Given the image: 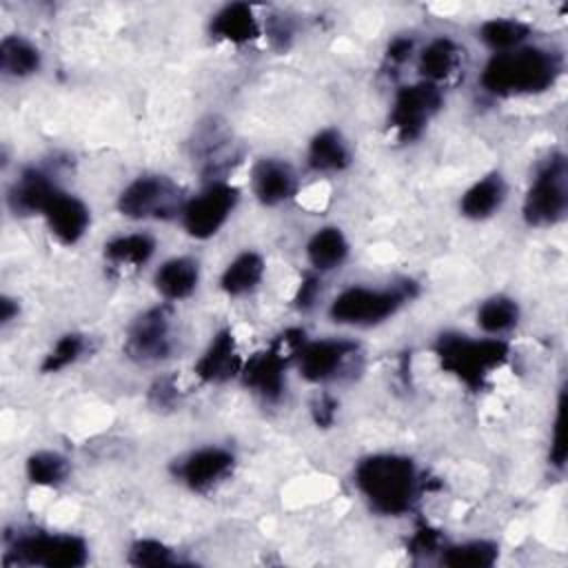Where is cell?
Returning a JSON list of instances; mask_svg holds the SVG:
<instances>
[{
	"label": "cell",
	"mask_w": 568,
	"mask_h": 568,
	"mask_svg": "<svg viewBox=\"0 0 568 568\" xmlns=\"http://www.w3.org/2000/svg\"><path fill=\"white\" fill-rule=\"evenodd\" d=\"M200 280V266L193 257H171L166 260L153 277L158 293L164 300H184L189 297Z\"/></svg>",
	"instance_id": "cell-19"
},
{
	"label": "cell",
	"mask_w": 568,
	"mask_h": 568,
	"mask_svg": "<svg viewBox=\"0 0 568 568\" xmlns=\"http://www.w3.org/2000/svg\"><path fill=\"white\" fill-rule=\"evenodd\" d=\"M89 548L84 539L75 535H53V532H20L9 541L4 564H27L47 568H78L84 566Z\"/></svg>",
	"instance_id": "cell-5"
},
{
	"label": "cell",
	"mask_w": 568,
	"mask_h": 568,
	"mask_svg": "<svg viewBox=\"0 0 568 568\" xmlns=\"http://www.w3.org/2000/svg\"><path fill=\"white\" fill-rule=\"evenodd\" d=\"M506 197V182L499 173H488L477 180L459 200V211L470 220L490 217Z\"/></svg>",
	"instance_id": "cell-21"
},
{
	"label": "cell",
	"mask_w": 568,
	"mask_h": 568,
	"mask_svg": "<svg viewBox=\"0 0 568 568\" xmlns=\"http://www.w3.org/2000/svg\"><path fill=\"white\" fill-rule=\"evenodd\" d=\"M355 484L373 510L402 515L415 499V464L402 455H371L357 464Z\"/></svg>",
	"instance_id": "cell-2"
},
{
	"label": "cell",
	"mask_w": 568,
	"mask_h": 568,
	"mask_svg": "<svg viewBox=\"0 0 568 568\" xmlns=\"http://www.w3.org/2000/svg\"><path fill=\"white\" fill-rule=\"evenodd\" d=\"M550 466L561 470L566 466V437H564V395L557 404V417L552 426V442H550Z\"/></svg>",
	"instance_id": "cell-34"
},
{
	"label": "cell",
	"mask_w": 568,
	"mask_h": 568,
	"mask_svg": "<svg viewBox=\"0 0 568 568\" xmlns=\"http://www.w3.org/2000/svg\"><path fill=\"white\" fill-rule=\"evenodd\" d=\"M337 415V399H333L331 395H320L313 402V419L317 426H331L335 422Z\"/></svg>",
	"instance_id": "cell-37"
},
{
	"label": "cell",
	"mask_w": 568,
	"mask_h": 568,
	"mask_svg": "<svg viewBox=\"0 0 568 568\" xmlns=\"http://www.w3.org/2000/svg\"><path fill=\"white\" fill-rule=\"evenodd\" d=\"M306 257L315 271H333L348 257V242L337 226H324L306 244Z\"/></svg>",
	"instance_id": "cell-22"
},
{
	"label": "cell",
	"mask_w": 568,
	"mask_h": 568,
	"mask_svg": "<svg viewBox=\"0 0 568 568\" xmlns=\"http://www.w3.org/2000/svg\"><path fill=\"white\" fill-rule=\"evenodd\" d=\"M435 355L446 373L470 390H479L490 371L508 359V344L497 337L473 339L462 333H444L435 342Z\"/></svg>",
	"instance_id": "cell-3"
},
{
	"label": "cell",
	"mask_w": 568,
	"mask_h": 568,
	"mask_svg": "<svg viewBox=\"0 0 568 568\" xmlns=\"http://www.w3.org/2000/svg\"><path fill=\"white\" fill-rule=\"evenodd\" d=\"M58 191L60 189L55 186V182L51 180V175L47 171L36 169V166L24 169L20 173V178L9 189V195H7L9 209L16 215L42 213Z\"/></svg>",
	"instance_id": "cell-17"
},
{
	"label": "cell",
	"mask_w": 568,
	"mask_h": 568,
	"mask_svg": "<svg viewBox=\"0 0 568 568\" xmlns=\"http://www.w3.org/2000/svg\"><path fill=\"white\" fill-rule=\"evenodd\" d=\"M149 402L155 408H173L180 402V388L175 377H160L153 382V386L149 388Z\"/></svg>",
	"instance_id": "cell-33"
},
{
	"label": "cell",
	"mask_w": 568,
	"mask_h": 568,
	"mask_svg": "<svg viewBox=\"0 0 568 568\" xmlns=\"http://www.w3.org/2000/svg\"><path fill=\"white\" fill-rule=\"evenodd\" d=\"M242 364L244 359L237 355L235 337L229 328H224L211 339L209 348L202 353V357L193 366V373L206 384H222L240 375Z\"/></svg>",
	"instance_id": "cell-15"
},
{
	"label": "cell",
	"mask_w": 568,
	"mask_h": 568,
	"mask_svg": "<svg viewBox=\"0 0 568 568\" xmlns=\"http://www.w3.org/2000/svg\"><path fill=\"white\" fill-rule=\"evenodd\" d=\"M184 204L182 189L166 175H140L118 197V211L131 220H171Z\"/></svg>",
	"instance_id": "cell-7"
},
{
	"label": "cell",
	"mask_w": 568,
	"mask_h": 568,
	"mask_svg": "<svg viewBox=\"0 0 568 568\" xmlns=\"http://www.w3.org/2000/svg\"><path fill=\"white\" fill-rule=\"evenodd\" d=\"M291 24L284 20V18H273L268 22V36L273 38V42L280 47V49H286L288 47V40H291Z\"/></svg>",
	"instance_id": "cell-39"
},
{
	"label": "cell",
	"mask_w": 568,
	"mask_h": 568,
	"mask_svg": "<svg viewBox=\"0 0 568 568\" xmlns=\"http://www.w3.org/2000/svg\"><path fill=\"white\" fill-rule=\"evenodd\" d=\"M0 69L11 78H27L40 69V51L20 36H7L0 42Z\"/></svg>",
	"instance_id": "cell-26"
},
{
	"label": "cell",
	"mask_w": 568,
	"mask_h": 568,
	"mask_svg": "<svg viewBox=\"0 0 568 568\" xmlns=\"http://www.w3.org/2000/svg\"><path fill=\"white\" fill-rule=\"evenodd\" d=\"M288 362L291 359H286L282 353H277L273 346H268L266 351L251 355L242 364V371H240L242 384L246 388L255 390L264 402H277L286 386L284 371H286Z\"/></svg>",
	"instance_id": "cell-13"
},
{
	"label": "cell",
	"mask_w": 568,
	"mask_h": 568,
	"mask_svg": "<svg viewBox=\"0 0 568 568\" xmlns=\"http://www.w3.org/2000/svg\"><path fill=\"white\" fill-rule=\"evenodd\" d=\"M235 466L233 453L217 446H206L189 453L175 466V477L195 493H206L224 481Z\"/></svg>",
	"instance_id": "cell-12"
},
{
	"label": "cell",
	"mask_w": 568,
	"mask_h": 568,
	"mask_svg": "<svg viewBox=\"0 0 568 568\" xmlns=\"http://www.w3.org/2000/svg\"><path fill=\"white\" fill-rule=\"evenodd\" d=\"M528 36H530V27L515 18H493V20H486L479 29L481 42L497 53L517 49Z\"/></svg>",
	"instance_id": "cell-27"
},
{
	"label": "cell",
	"mask_w": 568,
	"mask_h": 568,
	"mask_svg": "<svg viewBox=\"0 0 568 568\" xmlns=\"http://www.w3.org/2000/svg\"><path fill=\"white\" fill-rule=\"evenodd\" d=\"M69 475V462L53 450H38L27 459V477L36 486H58Z\"/></svg>",
	"instance_id": "cell-30"
},
{
	"label": "cell",
	"mask_w": 568,
	"mask_h": 568,
	"mask_svg": "<svg viewBox=\"0 0 568 568\" xmlns=\"http://www.w3.org/2000/svg\"><path fill=\"white\" fill-rule=\"evenodd\" d=\"M240 191L229 182H211L202 193L186 200L182 209V226L195 240L215 235L233 213Z\"/></svg>",
	"instance_id": "cell-9"
},
{
	"label": "cell",
	"mask_w": 568,
	"mask_h": 568,
	"mask_svg": "<svg viewBox=\"0 0 568 568\" xmlns=\"http://www.w3.org/2000/svg\"><path fill=\"white\" fill-rule=\"evenodd\" d=\"M495 561H497V546L484 539L457 544L442 552V564L450 568H488Z\"/></svg>",
	"instance_id": "cell-29"
},
{
	"label": "cell",
	"mask_w": 568,
	"mask_h": 568,
	"mask_svg": "<svg viewBox=\"0 0 568 568\" xmlns=\"http://www.w3.org/2000/svg\"><path fill=\"white\" fill-rule=\"evenodd\" d=\"M559 71L557 53L539 47H517L488 60L481 71V87L495 95L539 93L557 80Z\"/></svg>",
	"instance_id": "cell-1"
},
{
	"label": "cell",
	"mask_w": 568,
	"mask_h": 568,
	"mask_svg": "<svg viewBox=\"0 0 568 568\" xmlns=\"http://www.w3.org/2000/svg\"><path fill=\"white\" fill-rule=\"evenodd\" d=\"M413 53V40L410 38H395L386 49V60L393 64H404Z\"/></svg>",
	"instance_id": "cell-38"
},
{
	"label": "cell",
	"mask_w": 568,
	"mask_h": 568,
	"mask_svg": "<svg viewBox=\"0 0 568 568\" xmlns=\"http://www.w3.org/2000/svg\"><path fill=\"white\" fill-rule=\"evenodd\" d=\"M211 36L231 44H244L260 36V22L253 7L246 2H233L222 7L211 20Z\"/></svg>",
	"instance_id": "cell-18"
},
{
	"label": "cell",
	"mask_w": 568,
	"mask_h": 568,
	"mask_svg": "<svg viewBox=\"0 0 568 568\" xmlns=\"http://www.w3.org/2000/svg\"><path fill=\"white\" fill-rule=\"evenodd\" d=\"M251 186L264 206H275L295 195L297 178L291 164L275 158H264L251 171Z\"/></svg>",
	"instance_id": "cell-16"
},
{
	"label": "cell",
	"mask_w": 568,
	"mask_h": 568,
	"mask_svg": "<svg viewBox=\"0 0 568 568\" xmlns=\"http://www.w3.org/2000/svg\"><path fill=\"white\" fill-rule=\"evenodd\" d=\"M84 351H87V337L80 335V333H67L44 355V359L40 364V371L42 373H58V371L71 366L73 362H78Z\"/></svg>",
	"instance_id": "cell-31"
},
{
	"label": "cell",
	"mask_w": 568,
	"mask_h": 568,
	"mask_svg": "<svg viewBox=\"0 0 568 568\" xmlns=\"http://www.w3.org/2000/svg\"><path fill=\"white\" fill-rule=\"evenodd\" d=\"M175 561L171 548L158 539H138L129 550V564L133 566H171Z\"/></svg>",
	"instance_id": "cell-32"
},
{
	"label": "cell",
	"mask_w": 568,
	"mask_h": 568,
	"mask_svg": "<svg viewBox=\"0 0 568 568\" xmlns=\"http://www.w3.org/2000/svg\"><path fill=\"white\" fill-rule=\"evenodd\" d=\"M264 275V260L255 251L240 253L222 273L220 286L226 295H244L253 291Z\"/></svg>",
	"instance_id": "cell-24"
},
{
	"label": "cell",
	"mask_w": 568,
	"mask_h": 568,
	"mask_svg": "<svg viewBox=\"0 0 568 568\" xmlns=\"http://www.w3.org/2000/svg\"><path fill=\"white\" fill-rule=\"evenodd\" d=\"M417 295V284L404 280L393 288H366L351 286L342 291L328 308V315L337 324L351 326H373L395 315L399 306Z\"/></svg>",
	"instance_id": "cell-4"
},
{
	"label": "cell",
	"mask_w": 568,
	"mask_h": 568,
	"mask_svg": "<svg viewBox=\"0 0 568 568\" xmlns=\"http://www.w3.org/2000/svg\"><path fill=\"white\" fill-rule=\"evenodd\" d=\"M519 320V306L506 295H493L477 308V324L490 335L510 331Z\"/></svg>",
	"instance_id": "cell-28"
},
{
	"label": "cell",
	"mask_w": 568,
	"mask_h": 568,
	"mask_svg": "<svg viewBox=\"0 0 568 568\" xmlns=\"http://www.w3.org/2000/svg\"><path fill=\"white\" fill-rule=\"evenodd\" d=\"M51 235L62 244H75L89 229V209L71 193L58 191L42 211Z\"/></svg>",
	"instance_id": "cell-14"
},
{
	"label": "cell",
	"mask_w": 568,
	"mask_h": 568,
	"mask_svg": "<svg viewBox=\"0 0 568 568\" xmlns=\"http://www.w3.org/2000/svg\"><path fill=\"white\" fill-rule=\"evenodd\" d=\"M459 64V47L450 38H435L419 55V71L426 82L446 80Z\"/></svg>",
	"instance_id": "cell-25"
},
{
	"label": "cell",
	"mask_w": 568,
	"mask_h": 568,
	"mask_svg": "<svg viewBox=\"0 0 568 568\" xmlns=\"http://www.w3.org/2000/svg\"><path fill=\"white\" fill-rule=\"evenodd\" d=\"M13 315H18V304L13 300H9V297H2L0 300V320H2V324L11 322Z\"/></svg>",
	"instance_id": "cell-40"
},
{
	"label": "cell",
	"mask_w": 568,
	"mask_h": 568,
	"mask_svg": "<svg viewBox=\"0 0 568 568\" xmlns=\"http://www.w3.org/2000/svg\"><path fill=\"white\" fill-rule=\"evenodd\" d=\"M306 162L315 173H337L351 164V151L337 129H322L308 144Z\"/></svg>",
	"instance_id": "cell-20"
},
{
	"label": "cell",
	"mask_w": 568,
	"mask_h": 568,
	"mask_svg": "<svg viewBox=\"0 0 568 568\" xmlns=\"http://www.w3.org/2000/svg\"><path fill=\"white\" fill-rule=\"evenodd\" d=\"M568 209V164L561 153H552L537 171L526 197L524 220L530 226H552Z\"/></svg>",
	"instance_id": "cell-6"
},
{
	"label": "cell",
	"mask_w": 568,
	"mask_h": 568,
	"mask_svg": "<svg viewBox=\"0 0 568 568\" xmlns=\"http://www.w3.org/2000/svg\"><path fill=\"white\" fill-rule=\"evenodd\" d=\"M439 541H442V537H439V530H435V528H430V526H419L417 530H415V535L410 537V541H408V550L413 552V555H433L437 548H439Z\"/></svg>",
	"instance_id": "cell-35"
},
{
	"label": "cell",
	"mask_w": 568,
	"mask_h": 568,
	"mask_svg": "<svg viewBox=\"0 0 568 568\" xmlns=\"http://www.w3.org/2000/svg\"><path fill=\"white\" fill-rule=\"evenodd\" d=\"M153 251H155V240L146 233L120 235L104 244L106 262L120 268H140L151 260Z\"/></svg>",
	"instance_id": "cell-23"
},
{
	"label": "cell",
	"mask_w": 568,
	"mask_h": 568,
	"mask_svg": "<svg viewBox=\"0 0 568 568\" xmlns=\"http://www.w3.org/2000/svg\"><path fill=\"white\" fill-rule=\"evenodd\" d=\"M442 106V91L433 82H417L402 87L395 93L388 124L402 142H410L422 135L428 120Z\"/></svg>",
	"instance_id": "cell-10"
},
{
	"label": "cell",
	"mask_w": 568,
	"mask_h": 568,
	"mask_svg": "<svg viewBox=\"0 0 568 568\" xmlns=\"http://www.w3.org/2000/svg\"><path fill=\"white\" fill-rule=\"evenodd\" d=\"M357 344L346 339L306 342L297 353L300 373L313 384L337 379L346 366L357 357Z\"/></svg>",
	"instance_id": "cell-11"
},
{
	"label": "cell",
	"mask_w": 568,
	"mask_h": 568,
	"mask_svg": "<svg viewBox=\"0 0 568 568\" xmlns=\"http://www.w3.org/2000/svg\"><path fill=\"white\" fill-rule=\"evenodd\" d=\"M173 308L171 304H158L140 313L129 326L124 351L138 364H155L173 351Z\"/></svg>",
	"instance_id": "cell-8"
},
{
	"label": "cell",
	"mask_w": 568,
	"mask_h": 568,
	"mask_svg": "<svg viewBox=\"0 0 568 568\" xmlns=\"http://www.w3.org/2000/svg\"><path fill=\"white\" fill-rule=\"evenodd\" d=\"M320 277L317 275H304V280L300 282L297 286V293H295V306L300 311H308L313 308V304L317 302V295H320Z\"/></svg>",
	"instance_id": "cell-36"
}]
</instances>
